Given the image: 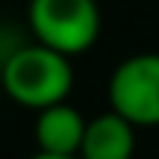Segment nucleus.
Segmentation results:
<instances>
[{
    "label": "nucleus",
    "mask_w": 159,
    "mask_h": 159,
    "mask_svg": "<svg viewBox=\"0 0 159 159\" xmlns=\"http://www.w3.org/2000/svg\"><path fill=\"white\" fill-rule=\"evenodd\" d=\"M112 112L133 127H159V53H136L109 77Z\"/></svg>",
    "instance_id": "obj_3"
},
{
    "label": "nucleus",
    "mask_w": 159,
    "mask_h": 159,
    "mask_svg": "<svg viewBox=\"0 0 159 159\" xmlns=\"http://www.w3.org/2000/svg\"><path fill=\"white\" fill-rule=\"evenodd\" d=\"M85 124L83 112L68 103H56L39 112L35 118V144L39 153H50V156H80L83 148V136H85Z\"/></svg>",
    "instance_id": "obj_4"
},
{
    "label": "nucleus",
    "mask_w": 159,
    "mask_h": 159,
    "mask_svg": "<svg viewBox=\"0 0 159 159\" xmlns=\"http://www.w3.org/2000/svg\"><path fill=\"white\" fill-rule=\"evenodd\" d=\"M27 18L35 41L68 59L85 53L100 35V9L94 0H30Z\"/></svg>",
    "instance_id": "obj_2"
},
{
    "label": "nucleus",
    "mask_w": 159,
    "mask_h": 159,
    "mask_svg": "<svg viewBox=\"0 0 159 159\" xmlns=\"http://www.w3.org/2000/svg\"><path fill=\"white\" fill-rule=\"evenodd\" d=\"M30 159H80V156H50V153H35Z\"/></svg>",
    "instance_id": "obj_6"
},
{
    "label": "nucleus",
    "mask_w": 159,
    "mask_h": 159,
    "mask_svg": "<svg viewBox=\"0 0 159 159\" xmlns=\"http://www.w3.org/2000/svg\"><path fill=\"white\" fill-rule=\"evenodd\" d=\"M136 127L118 112H103L85 124L80 159H133Z\"/></svg>",
    "instance_id": "obj_5"
},
{
    "label": "nucleus",
    "mask_w": 159,
    "mask_h": 159,
    "mask_svg": "<svg viewBox=\"0 0 159 159\" xmlns=\"http://www.w3.org/2000/svg\"><path fill=\"white\" fill-rule=\"evenodd\" d=\"M0 83L15 103L41 112L47 106L65 103L74 85V68L68 56L35 41L15 47L6 56L0 65Z\"/></svg>",
    "instance_id": "obj_1"
}]
</instances>
